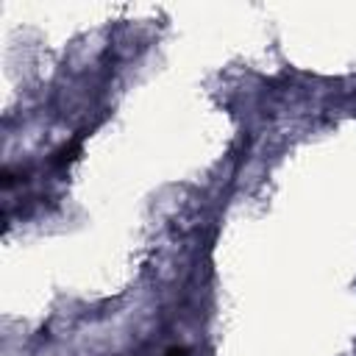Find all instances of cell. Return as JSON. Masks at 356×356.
Returning a JSON list of instances; mask_svg holds the SVG:
<instances>
[{
	"label": "cell",
	"instance_id": "cell-1",
	"mask_svg": "<svg viewBox=\"0 0 356 356\" xmlns=\"http://www.w3.org/2000/svg\"><path fill=\"white\" fill-rule=\"evenodd\" d=\"M167 356H186V350H184V348H170Z\"/></svg>",
	"mask_w": 356,
	"mask_h": 356
}]
</instances>
